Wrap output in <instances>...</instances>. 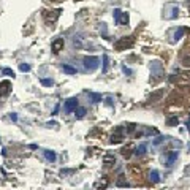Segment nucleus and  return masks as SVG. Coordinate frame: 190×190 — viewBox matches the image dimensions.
<instances>
[{
  "mask_svg": "<svg viewBox=\"0 0 190 190\" xmlns=\"http://www.w3.org/2000/svg\"><path fill=\"white\" fill-rule=\"evenodd\" d=\"M133 44H135V38L133 37H122V38H119L114 43V49L116 51H127Z\"/></svg>",
  "mask_w": 190,
  "mask_h": 190,
  "instance_id": "f257e3e1",
  "label": "nucleus"
},
{
  "mask_svg": "<svg viewBox=\"0 0 190 190\" xmlns=\"http://www.w3.org/2000/svg\"><path fill=\"white\" fill-rule=\"evenodd\" d=\"M84 67H86V70H89V71H93V70H97L98 68V63H100V59L98 57H95V56H87V57H84Z\"/></svg>",
  "mask_w": 190,
  "mask_h": 190,
  "instance_id": "f03ea898",
  "label": "nucleus"
},
{
  "mask_svg": "<svg viewBox=\"0 0 190 190\" xmlns=\"http://www.w3.org/2000/svg\"><path fill=\"white\" fill-rule=\"evenodd\" d=\"M60 13H62L60 10H52V11L46 10V11H43V18H44V21H46L48 24H54V22L59 19Z\"/></svg>",
  "mask_w": 190,
  "mask_h": 190,
  "instance_id": "7ed1b4c3",
  "label": "nucleus"
},
{
  "mask_svg": "<svg viewBox=\"0 0 190 190\" xmlns=\"http://www.w3.org/2000/svg\"><path fill=\"white\" fill-rule=\"evenodd\" d=\"M163 97H165V89H155L149 95V103H158V102H162Z\"/></svg>",
  "mask_w": 190,
  "mask_h": 190,
  "instance_id": "20e7f679",
  "label": "nucleus"
},
{
  "mask_svg": "<svg viewBox=\"0 0 190 190\" xmlns=\"http://www.w3.org/2000/svg\"><path fill=\"white\" fill-rule=\"evenodd\" d=\"M78 108V98L76 97H71L65 102V111L67 112H71V111H75Z\"/></svg>",
  "mask_w": 190,
  "mask_h": 190,
  "instance_id": "39448f33",
  "label": "nucleus"
},
{
  "mask_svg": "<svg viewBox=\"0 0 190 190\" xmlns=\"http://www.w3.org/2000/svg\"><path fill=\"white\" fill-rule=\"evenodd\" d=\"M63 46H65V40H63V38H56V40L52 41V44H51L52 51H54L56 54H59V52L63 49Z\"/></svg>",
  "mask_w": 190,
  "mask_h": 190,
  "instance_id": "423d86ee",
  "label": "nucleus"
},
{
  "mask_svg": "<svg viewBox=\"0 0 190 190\" xmlns=\"http://www.w3.org/2000/svg\"><path fill=\"white\" fill-rule=\"evenodd\" d=\"M11 92V82L10 81H2L0 82V97H7Z\"/></svg>",
  "mask_w": 190,
  "mask_h": 190,
  "instance_id": "0eeeda50",
  "label": "nucleus"
},
{
  "mask_svg": "<svg viewBox=\"0 0 190 190\" xmlns=\"http://www.w3.org/2000/svg\"><path fill=\"white\" fill-rule=\"evenodd\" d=\"M124 139V133H122V128H117L112 135H111V142L112 144H119Z\"/></svg>",
  "mask_w": 190,
  "mask_h": 190,
  "instance_id": "6e6552de",
  "label": "nucleus"
},
{
  "mask_svg": "<svg viewBox=\"0 0 190 190\" xmlns=\"http://www.w3.org/2000/svg\"><path fill=\"white\" fill-rule=\"evenodd\" d=\"M116 163V155L114 154H105L103 155V165L105 166H111Z\"/></svg>",
  "mask_w": 190,
  "mask_h": 190,
  "instance_id": "1a4fd4ad",
  "label": "nucleus"
},
{
  "mask_svg": "<svg viewBox=\"0 0 190 190\" xmlns=\"http://www.w3.org/2000/svg\"><path fill=\"white\" fill-rule=\"evenodd\" d=\"M44 158L48 160V162H56V152L54 151H49V149H46L44 151Z\"/></svg>",
  "mask_w": 190,
  "mask_h": 190,
  "instance_id": "9d476101",
  "label": "nucleus"
},
{
  "mask_svg": "<svg viewBox=\"0 0 190 190\" xmlns=\"http://www.w3.org/2000/svg\"><path fill=\"white\" fill-rule=\"evenodd\" d=\"M108 187V178L103 176L98 182H95V188H106Z\"/></svg>",
  "mask_w": 190,
  "mask_h": 190,
  "instance_id": "9b49d317",
  "label": "nucleus"
},
{
  "mask_svg": "<svg viewBox=\"0 0 190 190\" xmlns=\"http://www.w3.org/2000/svg\"><path fill=\"white\" fill-rule=\"evenodd\" d=\"M133 149H135V146H133V144H128V146L122 148L121 154H122L124 157H130V155H132V151H133Z\"/></svg>",
  "mask_w": 190,
  "mask_h": 190,
  "instance_id": "f8f14e48",
  "label": "nucleus"
},
{
  "mask_svg": "<svg viewBox=\"0 0 190 190\" xmlns=\"http://www.w3.org/2000/svg\"><path fill=\"white\" fill-rule=\"evenodd\" d=\"M116 185H117V187H127V185H128V182H127V179H125V176H124V174H121V176L117 178Z\"/></svg>",
  "mask_w": 190,
  "mask_h": 190,
  "instance_id": "ddd939ff",
  "label": "nucleus"
},
{
  "mask_svg": "<svg viewBox=\"0 0 190 190\" xmlns=\"http://www.w3.org/2000/svg\"><path fill=\"white\" fill-rule=\"evenodd\" d=\"M176 158H178V152H176V151H173V152L168 155V160H166V166H171V165L176 162Z\"/></svg>",
  "mask_w": 190,
  "mask_h": 190,
  "instance_id": "4468645a",
  "label": "nucleus"
},
{
  "mask_svg": "<svg viewBox=\"0 0 190 190\" xmlns=\"http://www.w3.org/2000/svg\"><path fill=\"white\" fill-rule=\"evenodd\" d=\"M117 24L127 26V24H128V14L127 13H121V16H119V19H117Z\"/></svg>",
  "mask_w": 190,
  "mask_h": 190,
  "instance_id": "2eb2a0df",
  "label": "nucleus"
},
{
  "mask_svg": "<svg viewBox=\"0 0 190 190\" xmlns=\"http://www.w3.org/2000/svg\"><path fill=\"white\" fill-rule=\"evenodd\" d=\"M62 70L65 71V73H68V75H76V68H73L71 65L63 63V65H62Z\"/></svg>",
  "mask_w": 190,
  "mask_h": 190,
  "instance_id": "dca6fc26",
  "label": "nucleus"
},
{
  "mask_svg": "<svg viewBox=\"0 0 190 190\" xmlns=\"http://www.w3.org/2000/svg\"><path fill=\"white\" fill-rule=\"evenodd\" d=\"M75 112H76L75 116H76L78 119H82V117L86 116V112H87V111H86V108H76V109H75Z\"/></svg>",
  "mask_w": 190,
  "mask_h": 190,
  "instance_id": "f3484780",
  "label": "nucleus"
},
{
  "mask_svg": "<svg viewBox=\"0 0 190 190\" xmlns=\"http://www.w3.org/2000/svg\"><path fill=\"white\" fill-rule=\"evenodd\" d=\"M151 181L152 182H158L160 181V174H158V171H151Z\"/></svg>",
  "mask_w": 190,
  "mask_h": 190,
  "instance_id": "a211bd4d",
  "label": "nucleus"
},
{
  "mask_svg": "<svg viewBox=\"0 0 190 190\" xmlns=\"http://www.w3.org/2000/svg\"><path fill=\"white\" fill-rule=\"evenodd\" d=\"M41 84H43V86H46V87H51V86L54 84V81H52V79H49V78H43V79H41Z\"/></svg>",
  "mask_w": 190,
  "mask_h": 190,
  "instance_id": "6ab92c4d",
  "label": "nucleus"
},
{
  "mask_svg": "<svg viewBox=\"0 0 190 190\" xmlns=\"http://www.w3.org/2000/svg\"><path fill=\"white\" fill-rule=\"evenodd\" d=\"M19 70L22 71V73H27V71H30V65L29 63H21L19 65Z\"/></svg>",
  "mask_w": 190,
  "mask_h": 190,
  "instance_id": "aec40b11",
  "label": "nucleus"
},
{
  "mask_svg": "<svg viewBox=\"0 0 190 190\" xmlns=\"http://www.w3.org/2000/svg\"><path fill=\"white\" fill-rule=\"evenodd\" d=\"M90 98H92L93 103H98V102H102V95H98V93H90Z\"/></svg>",
  "mask_w": 190,
  "mask_h": 190,
  "instance_id": "412c9836",
  "label": "nucleus"
},
{
  "mask_svg": "<svg viewBox=\"0 0 190 190\" xmlns=\"http://www.w3.org/2000/svg\"><path fill=\"white\" fill-rule=\"evenodd\" d=\"M73 46H75V48H81V46H82L81 37H75V38H73Z\"/></svg>",
  "mask_w": 190,
  "mask_h": 190,
  "instance_id": "4be33fe9",
  "label": "nucleus"
},
{
  "mask_svg": "<svg viewBox=\"0 0 190 190\" xmlns=\"http://www.w3.org/2000/svg\"><path fill=\"white\" fill-rule=\"evenodd\" d=\"M142 154H146V144H141L136 149V155H142Z\"/></svg>",
  "mask_w": 190,
  "mask_h": 190,
  "instance_id": "5701e85b",
  "label": "nucleus"
},
{
  "mask_svg": "<svg viewBox=\"0 0 190 190\" xmlns=\"http://www.w3.org/2000/svg\"><path fill=\"white\" fill-rule=\"evenodd\" d=\"M108 71V56L105 54L103 56V73H106Z\"/></svg>",
  "mask_w": 190,
  "mask_h": 190,
  "instance_id": "b1692460",
  "label": "nucleus"
},
{
  "mask_svg": "<svg viewBox=\"0 0 190 190\" xmlns=\"http://www.w3.org/2000/svg\"><path fill=\"white\" fill-rule=\"evenodd\" d=\"M182 65H184L185 68H188V67H190V56H185V57L182 59Z\"/></svg>",
  "mask_w": 190,
  "mask_h": 190,
  "instance_id": "393cba45",
  "label": "nucleus"
},
{
  "mask_svg": "<svg viewBox=\"0 0 190 190\" xmlns=\"http://www.w3.org/2000/svg\"><path fill=\"white\" fill-rule=\"evenodd\" d=\"M130 170H132V173H133V174H141V168H139V166H136V165H133Z\"/></svg>",
  "mask_w": 190,
  "mask_h": 190,
  "instance_id": "a878e982",
  "label": "nucleus"
},
{
  "mask_svg": "<svg viewBox=\"0 0 190 190\" xmlns=\"http://www.w3.org/2000/svg\"><path fill=\"white\" fill-rule=\"evenodd\" d=\"M176 124H178V117L176 116H173V117L168 119V125H176Z\"/></svg>",
  "mask_w": 190,
  "mask_h": 190,
  "instance_id": "bb28decb",
  "label": "nucleus"
},
{
  "mask_svg": "<svg viewBox=\"0 0 190 190\" xmlns=\"http://www.w3.org/2000/svg\"><path fill=\"white\" fill-rule=\"evenodd\" d=\"M121 13H122V11H121V10H119V8H116V10H114V19H116V22H117V19H119V16H121Z\"/></svg>",
  "mask_w": 190,
  "mask_h": 190,
  "instance_id": "cd10ccee",
  "label": "nucleus"
},
{
  "mask_svg": "<svg viewBox=\"0 0 190 190\" xmlns=\"http://www.w3.org/2000/svg\"><path fill=\"white\" fill-rule=\"evenodd\" d=\"M3 75H10V76H14V71H13V70H10V68H5V70H3Z\"/></svg>",
  "mask_w": 190,
  "mask_h": 190,
  "instance_id": "c85d7f7f",
  "label": "nucleus"
},
{
  "mask_svg": "<svg viewBox=\"0 0 190 190\" xmlns=\"http://www.w3.org/2000/svg\"><path fill=\"white\" fill-rule=\"evenodd\" d=\"M182 33H184V30H179V32H176V33H174V40H181Z\"/></svg>",
  "mask_w": 190,
  "mask_h": 190,
  "instance_id": "c756f323",
  "label": "nucleus"
},
{
  "mask_svg": "<svg viewBox=\"0 0 190 190\" xmlns=\"http://www.w3.org/2000/svg\"><path fill=\"white\" fill-rule=\"evenodd\" d=\"M10 119H11L13 122H16V121H18V116H16L14 112H11V114H10Z\"/></svg>",
  "mask_w": 190,
  "mask_h": 190,
  "instance_id": "7c9ffc66",
  "label": "nucleus"
},
{
  "mask_svg": "<svg viewBox=\"0 0 190 190\" xmlns=\"http://www.w3.org/2000/svg\"><path fill=\"white\" fill-rule=\"evenodd\" d=\"M122 70H124V73H125V75H132V70H130V68H127V67H124Z\"/></svg>",
  "mask_w": 190,
  "mask_h": 190,
  "instance_id": "2f4dec72",
  "label": "nucleus"
},
{
  "mask_svg": "<svg viewBox=\"0 0 190 190\" xmlns=\"http://www.w3.org/2000/svg\"><path fill=\"white\" fill-rule=\"evenodd\" d=\"M76 2H81V0H76Z\"/></svg>",
  "mask_w": 190,
  "mask_h": 190,
  "instance_id": "473e14b6",
  "label": "nucleus"
}]
</instances>
